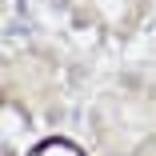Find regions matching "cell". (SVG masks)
Instances as JSON below:
<instances>
[{"instance_id": "cell-1", "label": "cell", "mask_w": 156, "mask_h": 156, "mask_svg": "<svg viewBox=\"0 0 156 156\" xmlns=\"http://www.w3.org/2000/svg\"><path fill=\"white\" fill-rule=\"evenodd\" d=\"M28 156H88V152L76 140H68V136H48V140H40V144L28 148Z\"/></svg>"}]
</instances>
